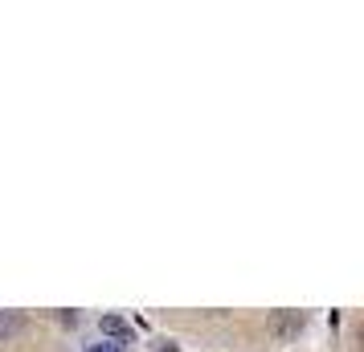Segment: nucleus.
I'll list each match as a JSON object with an SVG mask.
<instances>
[{
    "mask_svg": "<svg viewBox=\"0 0 364 352\" xmlns=\"http://www.w3.org/2000/svg\"><path fill=\"white\" fill-rule=\"evenodd\" d=\"M303 328H307V319L299 316V311H274V316H270V324H266L270 340H279V344L295 340V336L303 332Z\"/></svg>",
    "mask_w": 364,
    "mask_h": 352,
    "instance_id": "nucleus-1",
    "label": "nucleus"
},
{
    "mask_svg": "<svg viewBox=\"0 0 364 352\" xmlns=\"http://www.w3.org/2000/svg\"><path fill=\"white\" fill-rule=\"evenodd\" d=\"M21 324H25V319H21L17 311H0V340L17 336V332H21Z\"/></svg>",
    "mask_w": 364,
    "mask_h": 352,
    "instance_id": "nucleus-3",
    "label": "nucleus"
},
{
    "mask_svg": "<svg viewBox=\"0 0 364 352\" xmlns=\"http://www.w3.org/2000/svg\"><path fill=\"white\" fill-rule=\"evenodd\" d=\"M86 352H127V348H119V344H111V340H99V344H90Z\"/></svg>",
    "mask_w": 364,
    "mask_h": 352,
    "instance_id": "nucleus-4",
    "label": "nucleus"
},
{
    "mask_svg": "<svg viewBox=\"0 0 364 352\" xmlns=\"http://www.w3.org/2000/svg\"><path fill=\"white\" fill-rule=\"evenodd\" d=\"M160 352H181V348H172V344H164V348H160Z\"/></svg>",
    "mask_w": 364,
    "mask_h": 352,
    "instance_id": "nucleus-5",
    "label": "nucleus"
},
{
    "mask_svg": "<svg viewBox=\"0 0 364 352\" xmlns=\"http://www.w3.org/2000/svg\"><path fill=\"white\" fill-rule=\"evenodd\" d=\"M99 332H102V340H111V344H119V348L135 344V328L123 316H102L99 319Z\"/></svg>",
    "mask_w": 364,
    "mask_h": 352,
    "instance_id": "nucleus-2",
    "label": "nucleus"
}]
</instances>
